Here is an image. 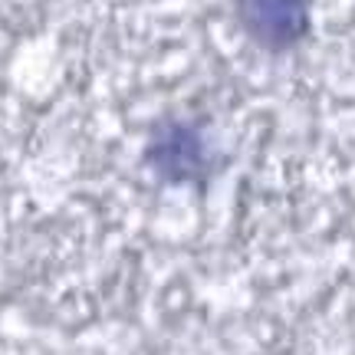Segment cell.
<instances>
[{
	"label": "cell",
	"mask_w": 355,
	"mask_h": 355,
	"mask_svg": "<svg viewBox=\"0 0 355 355\" xmlns=\"http://www.w3.org/2000/svg\"><path fill=\"white\" fill-rule=\"evenodd\" d=\"M243 37L266 53L296 50L313 30V0H234Z\"/></svg>",
	"instance_id": "cell-2"
},
{
	"label": "cell",
	"mask_w": 355,
	"mask_h": 355,
	"mask_svg": "<svg viewBox=\"0 0 355 355\" xmlns=\"http://www.w3.org/2000/svg\"><path fill=\"white\" fill-rule=\"evenodd\" d=\"M145 165L168 184H198L214 175L217 152L201 122L184 115L158 119L145 141Z\"/></svg>",
	"instance_id": "cell-1"
}]
</instances>
